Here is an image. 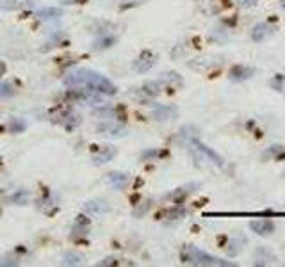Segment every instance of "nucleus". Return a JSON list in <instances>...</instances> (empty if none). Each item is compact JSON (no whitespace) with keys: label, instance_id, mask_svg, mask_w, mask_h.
I'll use <instances>...</instances> for the list:
<instances>
[{"label":"nucleus","instance_id":"29","mask_svg":"<svg viewBox=\"0 0 285 267\" xmlns=\"http://www.w3.org/2000/svg\"><path fill=\"white\" fill-rule=\"evenodd\" d=\"M27 192H20V194H13L11 196V201H20V205H25L27 203Z\"/></svg>","mask_w":285,"mask_h":267},{"label":"nucleus","instance_id":"26","mask_svg":"<svg viewBox=\"0 0 285 267\" xmlns=\"http://www.w3.org/2000/svg\"><path fill=\"white\" fill-rule=\"evenodd\" d=\"M18 264H20V260L14 259V257H11V255L0 259V266H18Z\"/></svg>","mask_w":285,"mask_h":267},{"label":"nucleus","instance_id":"15","mask_svg":"<svg viewBox=\"0 0 285 267\" xmlns=\"http://www.w3.org/2000/svg\"><path fill=\"white\" fill-rule=\"evenodd\" d=\"M116 157V148L114 146H103V150L100 153H96L93 157V161L96 164H103V162H109Z\"/></svg>","mask_w":285,"mask_h":267},{"label":"nucleus","instance_id":"30","mask_svg":"<svg viewBox=\"0 0 285 267\" xmlns=\"http://www.w3.org/2000/svg\"><path fill=\"white\" fill-rule=\"evenodd\" d=\"M23 128H25V123H23V121H16V119H13V121H11V130H13V132L23 130Z\"/></svg>","mask_w":285,"mask_h":267},{"label":"nucleus","instance_id":"10","mask_svg":"<svg viewBox=\"0 0 285 267\" xmlns=\"http://www.w3.org/2000/svg\"><path fill=\"white\" fill-rule=\"evenodd\" d=\"M275 260H277V257L269 248L260 246L255 250V262H253L255 266H271Z\"/></svg>","mask_w":285,"mask_h":267},{"label":"nucleus","instance_id":"27","mask_svg":"<svg viewBox=\"0 0 285 267\" xmlns=\"http://www.w3.org/2000/svg\"><path fill=\"white\" fill-rule=\"evenodd\" d=\"M212 39H217V41H228V36L225 34V30H212V34H210Z\"/></svg>","mask_w":285,"mask_h":267},{"label":"nucleus","instance_id":"2","mask_svg":"<svg viewBox=\"0 0 285 267\" xmlns=\"http://www.w3.org/2000/svg\"><path fill=\"white\" fill-rule=\"evenodd\" d=\"M180 259L184 264L189 266H201V267H235L234 262L230 260H223L219 257L209 255L207 251L200 250L196 246H184V250L180 251Z\"/></svg>","mask_w":285,"mask_h":267},{"label":"nucleus","instance_id":"6","mask_svg":"<svg viewBox=\"0 0 285 267\" xmlns=\"http://www.w3.org/2000/svg\"><path fill=\"white\" fill-rule=\"evenodd\" d=\"M98 132L103 134V136H109V137H125L127 136V128L123 125L116 123V121H105V123H100L98 125Z\"/></svg>","mask_w":285,"mask_h":267},{"label":"nucleus","instance_id":"36","mask_svg":"<svg viewBox=\"0 0 285 267\" xmlns=\"http://www.w3.org/2000/svg\"><path fill=\"white\" fill-rule=\"evenodd\" d=\"M284 177H285V170H284Z\"/></svg>","mask_w":285,"mask_h":267},{"label":"nucleus","instance_id":"32","mask_svg":"<svg viewBox=\"0 0 285 267\" xmlns=\"http://www.w3.org/2000/svg\"><path fill=\"white\" fill-rule=\"evenodd\" d=\"M237 2L241 4V7H255L259 0H237Z\"/></svg>","mask_w":285,"mask_h":267},{"label":"nucleus","instance_id":"22","mask_svg":"<svg viewBox=\"0 0 285 267\" xmlns=\"http://www.w3.org/2000/svg\"><path fill=\"white\" fill-rule=\"evenodd\" d=\"M269 86H271L275 91H278V93H285V75H275L269 81Z\"/></svg>","mask_w":285,"mask_h":267},{"label":"nucleus","instance_id":"35","mask_svg":"<svg viewBox=\"0 0 285 267\" xmlns=\"http://www.w3.org/2000/svg\"><path fill=\"white\" fill-rule=\"evenodd\" d=\"M280 4H282V7H284V9H285V0H282Z\"/></svg>","mask_w":285,"mask_h":267},{"label":"nucleus","instance_id":"8","mask_svg":"<svg viewBox=\"0 0 285 267\" xmlns=\"http://www.w3.org/2000/svg\"><path fill=\"white\" fill-rule=\"evenodd\" d=\"M273 34H275V27H273L271 23H266V21H260V23H257V25L251 29V39L257 43L266 41V39H269Z\"/></svg>","mask_w":285,"mask_h":267},{"label":"nucleus","instance_id":"23","mask_svg":"<svg viewBox=\"0 0 285 267\" xmlns=\"http://www.w3.org/2000/svg\"><path fill=\"white\" fill-rule=\"evenodd\" d=\"M96 116L105 118V119H114V118H118V112H116V109H112V107H103V109L96 110Z\"/></svg>","mask_w":285,"mask_h":267},{"label":"nucleus","instance_id":"24","mask_svg":"<svg viewBox=\"0 0 285 267\" xmlns=\"http://www.w3.org/2000/svg\"><path fill=\"white\" fill-rule=\"evenodd\" d=\"M14 93H16V91H14L13 86L7 84V82H0V96L9 98V96H13Z\"/></svg>","mask_w":285,"mask_h":267},{"label":"nucleus","instance_id":"18","mask_svg":"<svg viewBox=\"0 0 285 267\" xmlns=\"http://www.w3.org/2000/svg\"><path fill=\"white\" fill-rule=\"evenodd\" d=\"M196 187H198V183H189V185L179 187V189H177V191H175L173 194H170V198H171V199H177V201H179V199H184L188 194H191V192L194 191Z\"/></svg>","mask_w":285,"mask_h":267},{"label":"nucleus","instance_id":"17","mask_svg":"<svg viewBox=\"0 0 285 267\" xmlns=\"http://www.w3.org/2000/svg\"><path fill=\"white\" fill-rule=\"evenodd\" d=\"M90 232V221L84 219V216H79L77 223L73 225V237H79V235H86Z\"/></svg>","mask_w":285,"mask_h":267},{"label":"nucleus","instance_id":"12","mask_svg":"<svg viewBox=\"0 0 285 267\" xmlns=\"http://www.w3.org/2000/svg\"><path fill=\"white\" fill-rule=\"evenodd\" d=\"M128 182H130V178H128L127 173H118V171L109 173V183H111L114 189H118V191L125 189V187L128 185Z\"/></svg>","mask_w":285,"mask_h":267},{"label":"nucleus","instance_id":"9","mask_svg":"<svg viewBox=\"0 0 285 267\" xmlns=\"http://www.w3.org/2000/svg\"><path fill=\"white\" fill-rule=\"evenodd\" d=\"M179 116V109L175 105H157L152 110V118L155 121H170Z\"/></svg>","mask_w":285,"mask_h":267},{"label":"nucleus","instance_id":"31","mask_svg":"<svg viewBox=\"0 0 285 267\" xmlns=\"http://www.w3.org/2000/svg\"><path fill=\"white\" fill-rule=\"evenodd\" d=\"M118 264H119V260L112 259V257H107V259H103L98 266H118Z\"/></svg>","mask_w":285,"mask_h":267},{"label":"nucleus","instance_id":"1","mask_svg":"<svg viewBox=\"0 0 285 267\" xmlns=\"http://www.w3.org/2000/svg\"><path fill=\"white\" fill-rule=\"evenodd\" d=\"M64 86L68 88H84L86 91H93V93H102L107 96L116 94V86L112 84L107 77H103L102 73L93 72V70L79 68L70 72L64 77Z\"/></svg>","mask_w":285,"mask_h":267},{"label":"nucleus","instance_id":"20","mask_svg":"<svg viewBox=\"0 0 285 267\" xmlns=\"http://www.w3.org/2000/svg\"><path fill=\"white\" fill-rule=\"evenodd\" d=\"M162 84H184V79L177 72H164L161 75Z\"/></svg>","mask_w":285,"mask_h":267},{"label":"nucleus","instance_id":"21","mask_svg":"<svg viewBox=\"0 0 285 267\" xmlns=\"http://www.w3.org/2000/svg\"><path fill=\"white\" fill-rule=\"evenodd\" d=\"M84 257L81 253H73V251H68V253H64L63 257V264L64 266H81Z\"/></svg>","mask_w":285,"mask_h":267},{"label":"nucleus","instance_id":"34","mask_svg":"<svg viewBox=\"0 0 285 267\" xmlns=\"http://www.w3.org/2000/svg\"><path fill=\"white\" fill-rule=\"evenodd\" d=\"M5 70H7V68H5V63H2V61H0V77L4 75Z\"/></svg>","mask_w":285,"mask_h":267},{"label":"nucleus","instance_id":"28","mask_svg":"<svg viewBox=\"0 0 285 267\" xmlns=\"http://www.w3.org/2000/svg\"><path fill=\"white\" fill-rule=\"evenodd\" d=\"M150 207H152V201H145V205H141V208H136V210H134V214H136L137 217H141L145 212H148Z\"/></svg>","mask_w":285,"mask_h":267},{"label":"nucleus","instance_id":"16","mask_svg":"<svg viewBox=\"0 0 285 267\" xmlns=\"http://www.w3.org/2000/svg\"><path fill=\"white\" fill-rule=\"evenodd\" d=\"M38 16L41 20H57V18L63 16V9L59 7H45V9H39L38 11Z\"/></svg>","mask_w":285,"mask_h":267},{"label":"nucleus","instance_id":"14","mask_svg":"<svg viewBox=\"0 0 285 267\" xmlns=\"http://www.w3.org/2000/svg\"><path fill=\"white\" fill-rule=\"evenodd\" d=\"M141 93H145L146 96H157V94L162 93V81L159 79V81H148L143 84V88H141Z\"/></svg>","mask_w":285,"mask_h":267},{"label":"nucleus","instance_id":"5","mask_svg":"<svg viewBox=\"0 0 285 267\" xmlns=\"http://www.w3.org/2000/svg\"><path fill=\"white\" fill-rule=\"evenodd\" d=\"M250 230L253 233H257V235H260V237H266V235L275 233L277 225H275V221L271 219H255L250 223Z\"/></svg>","mask_w":285,"mask_h":267},{"label":"nucleus","instance_id":"19","mask_svg":"<svg viewBox=\"0 0 285 267\" xmlns=\"http://www.w3.org/2000/svg\"><path fill=\"white\" fill-rule=\"evenodd\" d=\"M284 153H285V148L282 144H273V146H269V148L262 153V157H264L266 161H269V159H278L280 155H284Z\"/></svg>","mask_w":285,"mask_h":267},{"label":"nucleus","instance_id":"25","mask_svg":"<svg viewBox=\"0 0 285 267\" xmlns=\"http://www.w3.org/2000/svg\"><path fill=\"white\" fill-rule=\"evenodd\" d=\"M241 242H237L235 241V239H232V241L228 242V248H226V251H228V255H232V257H234V255H237L239 251H241Z\"/></svg>","mask_w":285,"mask_h":267},{"label":"nucleus","instance_id":"4","mask_svg":"<svg viewBox=\"0 0 285 267\" xmlns=\"http://www.w3.org/2000/svg\"><path fill=\"white\" fill-rule=\"evenodd\" d=\"M189 143H191L192 146H194V148L198 150V152H200L205 159H207V161L212 162L214 166H217V168H223V166H225V161H223L221 155L214 152L212 148H209V146H205V144L201 143V141H198V139H196V137H192V139L189 141Z\"/></svg>","mask_w":285,"mask_h":267},{"label":"nucleus","instance_id":"13","mask_svg":"<svg viewBox=\"0 0 285 267\" xmlns=\"http://www.w3.org/2000/svg\"><path fill=\"white\" fill-rule=\"evenodd\" d=\"M84 210L98 216V214L109 212V205H107L105 201H100V199H91V201H88V203L84 205Z\"/></svg>","mask_w":285,"mask_h":267},{"label":"nucleus","instance_id":"7","mask_svg":"<svg viewBox=\"0 0 285 267\" xmlns=\"http://www.w3.org/2000/svg\"><path fill=\"white\" fill-rule=\"evenodd\" d=\"M255 73H257L255 68L237 64V66H234V68L230 70L228 77H230V81H234V82H244V81H250L251 77H255Z\"/></svg>","mask_w":285,"mask_h":267},{"label":"nucleus","instance_id":"33","mask_svg":"<svg viewBox=\"0 0 285 267\" xmlns=\"http://www.w3.org/2000/svg\"><path fill=\"white\" fill-rule=\"evenodd\" d=\"M157 155H161L159 150H146V152L143 153V159H153V157H157Z\"/></svg>","mask_w":285,"mask_h":267},{"label":"nucleus","instance_id":"3","mask_svg":"<svg viewBox=\"0 0 285 267\" xmlns=\"http://www.w3.org/2000/svg\"><path fill=\"white\" fill-rule=\"evenodd\" d=\"M155 63H157V55L150 50H145L136 57V61L132 63V70L137 73H146L155 66Z\"/></svg>","mask_w":285,"mask_h":267},{"label":"nucleus","instance_id":"11","mask_svg":"<svg viewBox=\"0 0 285 267\" xmlns=\"http://www.w3.org/2000/svg\"><path fill=\"white\" fill-rule=\"evenodd\" d=\"M56 121L66 128H73L81 123V118H79L77 114H73V112H70V110H66V112H61V114L57 116Z\"/></svg>","mask_w":285,"mask_h":267}]
</instances>
